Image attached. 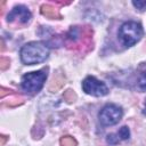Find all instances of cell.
Masks as SVG:
<instances>
[{"label": "cell", "mask_w": 146, "mask_h": 146, "mask_svg": "<svg viewBox=\"0 0 146 146\" xmlns=\"http://www.w3.org/2000/svg\"><path fill=\"white\" fill-rule=\"evenodd\" d=\"M129 137H130V130H129L128 127L123 125L117 132L108 135L107 138H106V140H107L108 144L115 145V144H117V143H121V141H123V140H127Z\"/></svg>", "instance_id": "8"}, {"label": "cell", "mask_w": 146, "mask_h": 146, "mask_svg": "<svg viewBox=\"0 0 146 146\" xmlns=\"http://www.w3.org/2000/svg\"><path fill=\"white\" fill-rule=\"evenodd\" d=\"M138 84L141 90H146V64H143L139 67V79Z\"/></svg>", "instance_id": "12"}, {"label": "cell", "mask_w": 146, "mask_h": 146, "mask_svg": "<svg viewBox=\"0 0 146 146\" xmlns=\"http://www.w3.org/2000/svg\"><path fill=\"white\" fill-rule=\"evenodd\" d=\"M31 18H32L31 11L25 6L18 5L15 6L11 9V11L8 14L7 22L9 25L14 27H23L31 22Z\"/></svg>", "instance_id": "5"}, {"label": "cell", "mask_w": 146, "mask_h": 146, "mask_svg": "<svg viewBox=\"0 0 146 146\" xmlns=\"http://www.w3.org/2000/svg\"><path fill=\"white\" fill-rule=\"evenodd\" d=\"M76 98H78V96H76L75 91L72 90V89H67V90H65L64 94H63V99H64L67 104L74 103V102L76 100Z\"/></svg>", "instance_id": "13"}, {"label": "cell", "mask_w": 146, "mask_h": 146, "mask_svg": "<svg viewBox=\"0 0 146 146\" xmlns=\"http://www.w3.org/2000/svg\"><path fill=\"white\" fill-rule=\"evenodd\" d=\"M7 140H8V137L5 136V135H1L0 136V146H5V144H6Z\"/></svg>", "instance_id": "18"}, {"label": "cell", "mask_w": 146, "mask_h": 146, "mask_svg": "<svg viewBox=\"0 0 146 146\" xmlns=\"http://www.w3.org/2000/svg\"><path fill=\"white\" fill-rule=\"evenodd\" d=\"M40 11L43 16H46L49 19H62V15L59 10L50 3H43L40 8Z\"/></svg>", "instance_id": "9"}, {"label": "cell", "mask_w": 146, "mask_h": 146, "mask_svg": "<svg viewBox=\"0 0 146 146\" xmlns=\"http://www.w3.org/2000/svg\"><path fill=\"white\" fill-rule=\"evenodd\" d=\"M82 89L86 94L95 96V97H102L108 94V88L106 84L99 80H97L95 76H87L82 82Z\"/></svg>", "instance_id": "7"}, {"label": "cell", "mask_w": 146, "mask_h": 146, "mask_svg": "<svg viewBox=\"0 0 146 146\" xmlns=\"http://www.w3.org/2000/svg\"><path fill=\"white\" fill-rule=\"evenodd\" d=\"M92 34L94 31L89 25L72 26L65 34L64 43L70 50L86 54L94 48Z\"/></svg>", "instance_id": "1"}, {"label": "cell", "mask_w": 146, "mask_h": 146, "mask_svg": "<svg viewBox=\"0 0 146 146\" xmlns=\"http://www.w3.org/2000/svg\"><path fill=\"white\" fill-rule=\"evenodd\" d=\"M59 144H60V146H76L78 141L72 136H63L59 140Z\"/></svg>", "instance_id": "14"}, {"label": "cell", "mask_w": 146, "mask_h": 146, "mask_svg": "<svg viewBox=\"0 0 146 146\" xmlns=\"http://www.w3.org/2000/svg\"><path fill=\"white\" fill-rule=\"evenodd\" d=\"M14 90L11 89H8V88H5V87H0V99H3L7 95H14Z\"/></svg>", "instance_id": "16"}, {"label": "cell", "mask_w": 146, "mask_h": 146, "mask_svg": "<svg viewBox=\"0 0 146 146\" xmlns=\"http://www.w3.org/2000/svg\"><path fill=\"white\" fill-rule=\"evenodd\" d=\"M47 72H48V67L24 74L21 82L22 89L29 94H35L40 91L47 79V75H48Z\"/></svg>", "instance_id": "4"}, {"label": "cell", "mask_w": 146, "mask_h": 146, "mask_svg": "<svg viewBox=\"0 0 146 146\" xmlns=\"http://www.w3.org/2000/svg\"><path fill=\"white\" fill-rule=\"evenodd\" d=\"M5 49V42H3V39L1 38V51H3Z\"/></svg>", "instance_id": "19"}, {"label": "cell", "mask_w": 146, "mask_h": 146, "mask_svg": "<svg viewBox=\"0 0 146 146\" xmlns=\"http://www.w3.org/2000/svg\"><path fill=\"white\" fill-rule=\"evenodd\" d=\"M145 113H146V104H145Z\"/></svg>", "instance_id": "20"}, {"label": "cell", "mask_w": 146, "mask_h": 146, "mask_svg": "<svg viewBox=\"0 0 146 146\" xmlns=\"http://www.w3.org/2000/svg\"><path fill=\"white\" fill-rule=\"evenodd\" d=\"M10 65V60L9 58H6V57H1L0 58V70L1 71H6Z\"/></svg>", "instance_id": "15"}, {"label": "cell", "mask_w": 146, "mask_h": 146, "mask_svg": "<svg viewBox=\"0 0 146 146\" xmlns=\"http://www.w3.org/2000/svg\"><path fill=\"white\" fill-rule=\"evenodd\" d=\"M144 34L141 25L137 22H125L119 30V38L124 47H131L137 43Z\"/></svg>", "instance_id": "3"}, {"label": "cell", "mask_w": 146, "mask_h": 146, "mask_svg": "<svg viewBox=\"0 0 146 146\" xmlns=\"http://www.w3.org/2000/svg\"><path fill=\"white\" fill-rule=\"evenodd\" d=\"M132 5L140 11L146 10V1H132Z\"/></svg>", "instance_id": "17"}, {"label": "cell", "mask_w": 146, "mask_h": 146, "mask_svg": "<svg viewBox=\"0 0 146 146\" xmlns=\"http://www.w3.org/2000/svg\"><path fill=\"white\" fill-rule=\"evenodd\" d=\"M49 55V48L43 42L33 41L23 46L21 49V59L26 65H34L42 63Z\"/></svg>", "instance_id": "2"}, {"label": "cell", "mask_w": 146, "mask_h": 146, "mask_svg": "<svg viewBox=\"0 0 146 146\" xmlns=\"http://www.w3.org/2000/svg\"><path fill=\"white\" fill-rule=\"evenodd\" d=\"M122 115H123V112L120 106H116L114 104H108L102 108L98 117L103 125L108 127V125L116 124L121 120Z\"/></svg>", "instance_id": "6"}, {"label": "cell", "mask_w": 146, "mask_h": 146, "mask_svg": "<svg viewBox=\"0 0 146 146\" xmlns=\"http://www.w3.org/2000/svg\"><path fill=\"white\" fill-rule=\"evenodd\" d=\"M64 84H65V76L62 73H57L56 75H54V78L49 84V91L55 92V91L59 90Z\"/></svg>", "instance_id": "10"}, {"label": "cell", "mask_w": 146, "mask_h": 146, "mask_svg": "<svg viewBox=\"0 0 146 146\" xmlns=\"http://www.w3.org/2000/svg\"><path fill=\"white\" fill-rule=\"evenodd\" d=\"M23 103H24L23 97H21L19 95L14 94V95H11V97L9 98V100H8V102H3V103L1 104V106H2V107H5V106H8V107H16V106H18V105H22Z\"/></svg>", "instance_id": "11"}]
</instances>
